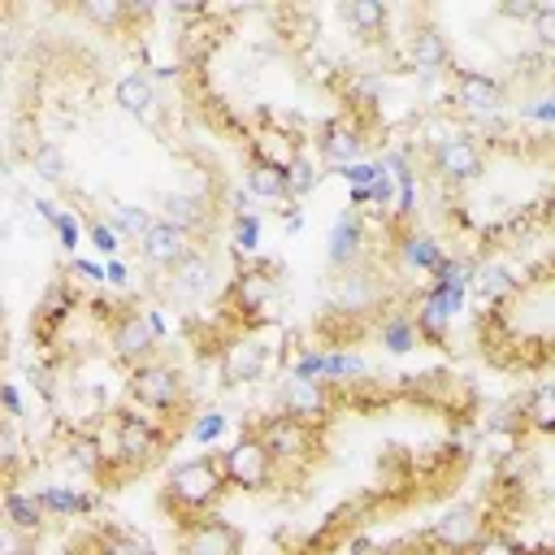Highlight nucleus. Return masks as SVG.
I'll return each instance as SVG.
<instances>
[{"label":"nucleus","mask_w":555,"mask_h":555,"mask_svg":"<svg viewBox=\"0 0 555 555\" xmlns=\"http://www.w3.org/2000/svg\"><path fill=\"white\" fill-rule=\"evenodd\" d=\"M225 490H230V481H225L221 455H191L165 473V503L173 512H182L186 520L212 512Z\"/></svg>","instance_id":"nucleus-1"},{"label":"nucleus","mask_w":555,"mask_h":555,"mask_svg":"<svg viewBox=\"0 0 555 555\" xmlns=\"http://www.w3.org/2000/svg\"><path fill=\"white\" fill-rule=\"evenodd\" d=\"M221 468H225L230 490H247V494L269 490L273 477H278V460H273V451L260 442L256 429H251V434H238V438L221 451Z\"/></svg>","instance_id":"nucleus-2"},{"label":"nucleus","mask_w":555,"mask_h":555,"mask_svg":"<svg viewBox=\"0 0 555 555\" xmlns=\"http://www.w3.org/2000/svg\"><path fill=\"white\" fill-rule=\"evenodd\" d=\"M178 555H243V533L225 516L204 512V516L182 520Z\"/></svg>","instance_id":"nucleus-3"},{"label":"nucleus","mask_w":555,"mask_h":555,"mask_svg":"<svg viewBox=\"0 0 555 555\" xmlns=\"http://www.w3.org/2000/svg\"><path fill=\"white\" fill-rule=\"evenodd\" d=\"M126 390H130V399H134L139 408H147V412H173V408L182 403V377H178V369L156 364V360L134 364Z\"/></svg>","instance_id":"nucleus-4"},{"label":"nucleus","mask_w":555,"mask_h":555,"mask_svg":"<svg viewBox=\"0 0 555 555\" xmlns=\"http://www.w3.org/2000/svg\"><path fill=\"white\" fill-rule=\"evenodd\" d=\"M113 447H117V460L121 464H147L160 455L165 447V434L156 421L139 416V412H117L113 421Z\"/></svg>","instance_id":"nucleus-5"},{"label":"nucleus","mask_w":555,"mask_h":555,"mask_svg":"<svg viewBox=\"0 0 555 555\" xmlns=\"http://www.w3.org/2000/svg\"><path fill=\"white\" fill-rule=\"evenodd\" d=\"M108 343H113V351L134 369V364L152 360V351H156L160 334H156V325H152V317H147V312L126 308V312H117V317H113V325H108Z\"/></svg>","instance_id":"nucleus-6"},{"label":"nucleus","mask_w":555,"mask_h":555,"mask_svg":"<svg viewBox=\"0 0 555 555\" xmlns=\"http://www.w3.org/2000/svg\"><path fill=\"white\" fill-rule=\"evenodd\" d=\"M481 147L468 139V134H447L438 139L434 147V173L451 186H464V182H477L481 178Z\"/></svg>","instance_id":"nucleus-7"},{"label":"nucleus","mask_w":555,"mask_h":555,"mask_svg":"<svg viewBox=\"0 0 555 555\" xmlns=\"http://www.w3.org/2000/svg\"><path fill=\"white\" fill-rule=\"evenodd\" d=\"M260 442L273 451V460H278V468L282 464H295V460H308L312 455V447H317V438H312V425H304V421H295V416H269L260 429Z\"/></svg>","instance_id":"nucleus-8"},{"label":"nucleus","mask_w":555,"mask_h":555,"mask_svg":"<svg viewBox=\"0 0 555 555\" xmlns=\"http://www.w3.org/2000/svg\"><path fill=\"white\" fill-rule=\"evenodd\" d=\"M217 369H221V382L225 386H247V382H256L269 369V347L260 338H251V334H238V338H230L221 347Z\"/></svg>","instance_id":"nucleus-9"},{"label":"nucleus","mask_w":555,"mask_h":555,"mask_svg":"<svg viewBox=\"0 0 555 555\" xmlns=\"http://www.w3.org/2000/svg\"><path fill=\"white\" fill-rule=\"evenodd\" d=\"M481 533H486V525H481V516H477L473 507H451V512H442V516L434 520L429 542H434L438 551H447V555H468Z\"/></svg>","instance_id":"nucleus-10"},{"label":"nucleus","mask_w":555,"mask_h":555,"mask_svg":"<svg viewBox=\"0 0 555 555\" xmlns=\"http://www.w3.org/2000/svg\"><path fill=\"white\" fill-rule=\"evenodd\" d=\"M139 256L152 264V269H173L182 256H191V234L186 230H178V225H169L165 217L160 221H152V230L139 238Z\"/></svg>","instance_id":"nucleus-11"},{"label":"nucleus","mask_w":555,"mask_h":555,"mask_svg":"<svg viewBox=\"0 0 555 555\" xmlns=\"http://www.w3.org/2000/svg\"><path fill=\"white\" fill-rule=\"evenodd\" d=\"M278 403H282L286 416H295V421H304V425H317V421L330 416V386H325V382H308V377H291V382L282 386Z\"/></svg>","instance_id":"nucleus-12"},{"label":"nucleus","mask_w":555,"mask_h":555,"mask_svg":"<svg viewBox=\"0 0 555 555\" xmlns=\"http://www.w3.org/2000/svg\"><path fill=\"white\" fill-rule=\"evenodd\" d=\"M317 147H321V160H325V165L347 169V165H356L360 152H364V130H360L356 121H347V117H334V121L321 126Z\"/></svg>","instance_id":"nucleus-13"},{"label":"nucleus","mask_w":555,"mask_h":555,"mask_svg":"<svg viewBox=\"0 0 555 555\" xmlns=\"http://www.w3.org/2000/svg\"><path fill=\"white\" fill-rule=\"evenodd\" d=\"M460 299H464V291L460 286H447V282H438L425 299H421V308H416V334H425V338H442L447 330H451V312L460 308Z\"/></svg>","instance_id":"nucleus-14"},{"label":"nucleus","mask_w":555,"mask_h":555,"mask_svg":"<svg viewBox=\"0 0 555 555\" xmlns=\"http://www.w3.org/2000/svg\"><path fill=\"white\" fill-rule=\"evenodd\" d=\"M455 104L464 113L486 117V113L499 108V82L490 74H481V69H455Z\"/></svg>","instance_id":"nucleus-15"},{"label":"nucleus","mask_w":555,"mask_h":555,"mask_svg":"<svg viewBox=\"0 0 555 555\" xmlns=\"http://www.w3.org/2000/svg\"><path fill=\"white\" fill-rule=\"evenodd\" d=\"M212 278H217L212 260L199 256V251H191V256H182V260L169 269V291H173L178 299H204V295L212 291Z\"/></svg>","instance_id":"nucleus-16"},{"label":"nucleus","mask_w":555,"mask_h":555,"mask_svg":"<svg viewBox=\"0 0 555 555\" xmlns=\"http://www.w3.org/2000/svg\"><path fill=\"white\" fill-rule=\"evenodd\" d=\"M408 61H412V69H421V74H438V69L451 61V48H447L442 30L429 26V22L412 26V35H408Z\"/></svg>","instance_id":"nucleus-17"},{"label":"nucleus","mask_w":555,"mask_h":555,"mask_svg":"<svg viewBox=\"0 0 555 555\" xmlns=\"http://www.w3.org/2000/svg\"><path fill=\"white\" fill-rule=\"evenodd\" d=\"M117 108L130 113V117H152L156 113V87L143 69H130L126 78H117V91H113Z\"/></svg>","instance_id":"nucleus-18"},{"label":"nucleus","mask_w":555,"mask_h":555,"mask_svg":"<svg viewBox=\"0 0 555 555\" xmlns=\"http://www.w3.org/2000/svg\"><path fill=\"white\" fill-rule=\"evenodd\" d=\"M360 243H364V230H360V217L356 212H338L334 217V225H330V264L334 269H343V264H351L356 256H360Z\"/></svg>","instance_id":"nucleus-19"},{"label":"nucleus","mask_w":555,"mask_h":555,"mask_svg":"<svg viewBox=\"0 0 555 555\" xmlns=\"http://www.w3.org/2000/svg\"><path fill=\"white\" fill-rule=\"evenodd\" d=\"M338 13H343V22H347L360 39H377V35H386V22H390V9H386L382 0H347Z\"/></svg>","instance_id":"nucleus-20"},{"label":"nucleus","mask_w":555,"mask_h":555,"mask_svg":"<svg viewBox=\"0 0 555 555\" xmlns=\"http://www.w3.org/2000/svg\"><path fill=\"white\" fill-rule=\"evenodd\" d=\"M43 516H48V507L39 503V494L30 490H4V520H9V529H17V533H39V525H43Z\"/></svg>","instance_id":"nucleus-21"},{"label":"nucleus","mask_w":555,"mask_h":555,"mask_svg":"<svg viewBox=\"0 0 555 555\" xmlns=\"http://www.w3.org/2000/svg\"><path fill=\"white\" fill-rule=\"evenodd\" d=\"M269 299H273V278L269 273L247 269V273L234 278V304H238V312H260Z\"/></svg>","instance_id":"nucleus-22"},{"label":"nucleus","mask_w":555,"mask_h":555,"mask_svg":"<svg viewBox=\"0 0 555 555\" xmlns=\"http://www.w3.org/2000/svg\"><path fill=\"white\" fill-rule=\"evenodd\" d=\"M251 160H264V165L291 169V165L299 160V143H295L291 134H282V130H269V134H260V139H256V147H251Z\"/></svg>","instance_id":"nucleus-23"},{"label":"nucleus","mask_w":555,"mask_h":555,"mask_svg":"<svg viewBox=\"0 0 555 555\" xmlns=\"http://www.w3.org/2000/svg\"><path fill=\"white\" fill-rule=\"evenodd\" d=\"M247 191H251L256 199H291V191H286V169L264 165V160H251V165H247Z\"/></svg>","instance_id":"nucleus-24"},{"label":"nucleus","mask_w":555,"mask_h":555,"mask_svg":"<svg viewBox=\"0 0 555 555\" xmlns=\"http://www.w3.org/2000/svg\"><path fill=\"white\" fill-rule=\"evenodd\" d=\"M399 256H403L408 269H421V273H438L442 269V247L429 234H408L399 243Z\"/></svg>","instance_id":"nucleus-25"},{"label":"nucleus","mask_w":555,"mask_h":555,"mask_svg":"<svg viewBox=\"0 0 555 555\" xmlns=\"http://www.w3.org/2000/svg\"><path fill=\"white\" fill-rule=\"evenodd\" d=\"M525 425L538 434H555V386H538L525 399Z\"/></svg>","instance_id":"nucleus-26"},{"label":"nucleus","mask_w":555,"mask_h":555,"mask_svg":"<svg viewBox=\"0 0 555 555\" xmlns=\"http://www.w3.org/2000/svg\"><path fill=\"white\" fill-rule=\"evenodd\" d=\"M160 208H165V221L178 225V230H186V234L204 221V204H199L195 195H165Z\"/></svg>","instance_id":"nucleus-27"},{"label":"nucleus","mask_w":555,"mask_h":555,"mask_svg":"<svg viewBox=\"0 0 555 555\" xmlns=\"http://www.w3.org/2000/svg\"><path fill=\"white\" fill-rule=\"evenodd\" d=\"M30 169H35V178H43V182H61V178L69 173L65 152H61L56 143H39V147L30 152Z\"/></svg>","instance_id":"nucleus-28"},{"label":"nucleus","mask_w":555,"mask_h":555,"mask_svg":"<svg viewBox=\"0 0 555 555\" xmlns=\"http://www.w3.org/2000/svg\"><path fill=\"white\" fill-rule=\"evenodd\" d=\"M377 338H382V347L386 351H408V347H416V321L412 317H386L382 321V330H377Z\"/></svg>","instance_id":"nucleus-29"},{"label":"nucleus","mask_w":555,"mask_h":555,"mask_svg":"<svg viewBox=\"0 0 555 555\" xmlns=\"http://www.w3.org/2000/svg\"><path fill=\"white\" fill-rule=\"evenodd\" d=\"M78 13H82L87 22H95V26H104V30H113V26H121V22L130 17V9H126L121 0H82Z\"/></svg>","instance_id":"nucleus-30"},{"label":"nucleus","mask_w":555,"mask_h":555,"mask_svg":"<svg viewBox=\"0 0 555 555\" xmlns=\"http://www.w3.org/2000/svg\"><path fill=\"white\" fill-rule=\"evenodd\" d=\"M113 225H117L121 238H143L152 230V217L139 204H113Z\"/></svg>","instance_id":"nucleus-31"},{"label":"nucleus","mask_w":555,"mask_h":555,"mask_svg":"<svg viewBox=\"0 0 555 555\" xmlns=\"http://www.w3.org/2000/svg\"><path fill=\"white\" fill-rule=\"evenodd\" d=\"M317 182H321V169H317L308 156H299V160L286 169V191H291V199H304L308 191H317Z\"/></svg>","instance_id":"nucleus-32"},{"label":"nucleus","mask_w":555,"mask_h":555,"mask_svg":"<svg viewBox=\"0 0 555 555\" xmlns=\"http://www.w3.org/2000/svg\"><path fill=\"white\" fill-rule=\"evenodd\" d=\"M69 460L82 468V473H100L104 468V451L95 438H69Z\"/></svg>","instance_id":"nucleus-33"},{"label":"nucleus","mask_w":555,"mask_h":555,"mask_svg":"<svg viewBox=\"0 0 555 555\" xmlns=\"http://www.w3.org/2000/svg\"><path fill=\"white\" fill-rule=\"evenodd\" d=\"M39 503L48 507V512H61V516H69V512H82L87 507V499H78L74 490H65V486H43L39 490Z\"/></svg>","instance_id":"nucleus-34"},{"label":"nucleus","mask_w":555,"mask_h":555,"mask_svg":"<svg viewBox=\"0 0 555 555\" xmlns=\"http://www.w3.org/2000/svg\"><path fill=\"white\" fill-rule=\"evenodd\" d=\"M95 546H100V555H152L147 542L134 533H100Z\"/></svg>","instance_id":"nucleus-35"},{"label":"nucleus","mask_w":555,"mask_h":555,"mask_svg":"<svg viewBox=\"0 0 555 555\" xmlns=\"http://www.w3.org/2000/svg\"><path fill=\"white\" fill-rule=\"evenodd\" d=\"M468 555H525V551H520V542H516V538L486 529V533L473 542V551H468Z\"/></svg>","instance_id":"nucleus-36"},{"label":"nucleus","mask_w":555,"mask_h":555,"mask_svg":"<svg viewBox=\"0 0 555 555\" xmlns=\"http://www.w3.org/2000/svg\"><path fill=\"white\" fill-rule=\"evenodd\" d=\"M477 291L486 295V299H499V295H507L512 291V278H507V269H477Z\"/></svg>","instance_id":"nucleus-37"},{"label":"nucleus","mask_w":555,"mask_h":555,"mask_svg":"<svg viewBox=\"0 0 555 555\" xmlns=\"http://www.w3.org/2000/svg\"><path fill=\"white\" fill-rule=\"evenodd\" d=\"M91 247H95L100 256H117V247H121L117 225H113V221H95V225H91Z\"/></svg>","instance_id":"nucleus-38"},{"label":"nucleus","mask_w":555,"mask_h":555,"mask_svg":"<svg viewBox=\"0 0 555 555\" xmlns=\"http://www.w3.org/2000/svg\"><path fill=\"white\" fill-rule=\"evenodd\" d=\"M533 39L542 43V48H555V4H538V13H533Z\"/></svg>","instance_id":"nucleus-39"},{"label":"nucleus","mask_w":555,"mask_h":555,"mask_svg":"<svg viewBox=\"0 0 555 555\" xmlns=\"http://www.w3.org/2000/svg\"><path fill=\"white\" fill-rule=\"evenodd\" d=\"M364 364L356 360V356H347V351H334V356H325V382H334V377H351V373H360Z\"/></svg>","instance_id":"nucleus-40"},{"label":"nucleus","mask_w":555,"mask_h":555,"mask_svg":"<svg viewBox=\"0 0 555 555\" xmlns=\"http://www.w3.org/2000/svg\"><path fill=\"white\" fill-rule=\"evenodd\" d=\"M221 429H225V416H221V412H204V416L195 421V438H199V442H217Z\"/></svg>","instance_id":"nucleus-41"},{"label":"nucleus","mask_w":555,"mask_h":555,"mask_svg":"<svg viewBox=\"0 0 555 555\" xmlns=\"http://www.w3.org/2000/svg\"><path fill=\"white\" fill-rule=\"evenodd\" d=\"M343 178H347L351 186H373V182L382 178V165H360V160H356V165L343 169Z\"/></svg>","instance_id":"nucleus-42"},{"label":"nucleus","mask_w":555,"mask_h":555,"mask_svg":"<svg viewBox=\"0 0 555 555\" xmlns=\"http://www.w3.org/2000/svg\"><path fill=\"white\" fill-rule=\"evenodd\" d=\"M234 238H238V247H243V251H251V247H256V238H260V221H256L251 212H247V217H238Z\"/></svg>","instance_id":"nucleus-43"},{"label":"nucleus","mask_w":555,"mask_h":555,"mask_svg":"<svg viewBox=\"0 0 555 555\" xmlns=\"http://www.w3.org/2000/svg\"><path fill=\"white\" fill-rule=\"evenodd\" d=\"M52 225H56V234H61V247H78V221H74L69 212H61Z\"/></svg>","instance_id":"nucleus-44"},{"label":"nucleus","mask_w":555,"mask_h":555,"mask_svg":"<svg viewBox=\"0 0 555 555\" xmlns=\"http://www.w3.org/2000/svg\"><path fill=\"white\" fill-rule=\"evenodd\" d=\"M499 13H503V17H525V22H533L538 4H533V0H520V4H516V0H507V4H499Z\"/></svg>","instance_id":"nucleus-45"},{"label":"nucleus","mask_w":555,"mask_h":555,"mask_svg":"<svg viewBox=\"0 0 555 555\" xmlns=\"http://www.w3.org/2000/svg\"><path fill=\"white\" fill-rule=\"evenodd\" d=\"M104 282H113V286H126V264H121V260H108V269H104Z\"/></svg>","instance_id":"nucleus-46"},{"label":"nucleus","mask_w":555,"mask_h":555,"mask_svg":"<svg viewBox=\"0 0 555 555\" xmlns=\"http://www.w3.org/2000/svg\"><path fill=\"white\" fill-rule=\"evenodd\" d=\"M4 408H9V416H17V412H22V399H17V386H13V382L4 386Z\"/></svg>","instance_id":"nucleus-47"},{"label":"nucleus","mask_w":555,"mask_h":555,"mask_svg":"<svg viewBox=\"0 0 555 555\" xmlns=\"http://www.w3.org/2000/svg\"><path fill=\"white\" fill-rule=\"evenodd\" d=\"M373 199V186H351V204H369Z\"/></svg>","instance_id":"nucleus-48"},{"label":"nucleus","mask_w":555,"mask_h":555,"mask_svg":"<svg viewBox=\"0 0 555 555\" xmlns=\"http://www.w3.org/2000/svg\"><path fill=\"white\" fill-rule=\"evenodd\" d=\"M421 555H447V551H438V546H429V551H421Z\"/></svg>","instance_id":"nucleus-49"},{"label":"nucleus","mask_w":555,"mask_h":555,"mask_svg":"<svg viewBox=\"0 0 555 555\" xmlns=\"http://www.w3.org/2000/svg\"><path fill=\"white\" fill-rule=\"evenodd\" d=\"M551 217H555V195H551Z\"/></svg>","instance_id":"nucleus-50"},{"label":"nucleus","mask_w":555,"mask_h":555,"mask_svg":"<svg viewBox=\"0 0 555 555\" xmlns=\"http://www.w3.org/2000/svg\"><path fill=\"white\" fill-rule=\"evenodd\" d=\"M538 555H555V551H538Z\"/></svg>","instance_id":"nucleus-51"}]
</instances>
